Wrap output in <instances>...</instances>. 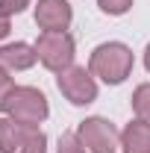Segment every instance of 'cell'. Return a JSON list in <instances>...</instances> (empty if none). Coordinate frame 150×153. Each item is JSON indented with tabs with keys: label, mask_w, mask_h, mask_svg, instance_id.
I'll return each instance as SVG.
<instances>
[{
	"label": "cell",
	"mask_w": 150,
	"mask_h": 153,
	"mask_svg": "<svg viewBox=\"0 0 150 153\" xmlns=\"http://www.w3.org/2000/svg\"><path fill=\"white\" fill-rule=\"evenodd\" d=\"M0 112L18 124H27V127H38L50 106H47V97L41 94L33 85H12L6 94L0 97Z\"/></svg>",
	"instance_id": "1"
},
{
	"label": "cell",
	"mask_w": 150,
	"mask_h": 153,
	"mask_svg": "<svg viewBox=\"0 0 150 153\" xmlns=\"http://www.w3.org/2000/svg\"><path fill=\"white\" fill-rule=\"evenodd\" d=\"M132 50L121 41H106V44H97L91 50V59H88V71L94 76H100L103 82L109 85H118L124 82L132 71Z\"/></svg>",
	"instance_id": "2"
},
{
	"label": "cell",
	"mask_w": 150,
	"mask_h": 153,
	"mask_svg": "<svg viewBox=\"0 0 150 153\" xmlns=\"http://www.w3.org/2000/svg\"><path fill=\"white\" fill-rule=\"evenodd\" d=\"M36 53L44 68L59 74V71L71 68V62H74V38L65 30L62 33H41L36 41Z\"/></svg>",
	"instance_id": "3"
},
{
	"label": "cell",
	"mask_w": 150,
	"mask_h": 153,
	"mask_svg": "<svg viewBox=\"0 0 150 153\" xmlns=\"http://www.w3.org/2000/svg\"><path fill=\"white\" fill-rule=\"evenodd\" d=\"M56 85L59 91L68 97L74 106H88L97 100V82H94V74L79 68V65H71L65 71H59L56 76Z\"/></svg>",
	"instance_id": "4"
},
{
	"label": "cell",
	"mask_w": 150,
	"mask_h": 153,
	"mask_svg": "<svg viewBox=\"0 0 150 153\" xmlns=\"http://www.w3.org/2000/svg\"><path fill=\"white\" fill-rule=\"evenodd\" d=\"M76 138L82 141V147L91 153H115L118 150V141H121V135L115 130L112 121H106V118H85L82 124H79V130H76Z\"/></svg>",
	"instance_id": "5"
},
{
	"label": "cell",
	"mask_w": 150,
	"mask_h": 153,
	"mask_svg": "<svg viewBox=\"0 0 150 153\" xmlns=\"http://www.w3.org/2000/svg\"><path fill=\"white\" fill-rule=\"evenodd\" d=\"M74 18L68 0H38L36 3V24L44 33H62Z\"/></svg>",
	"instance_id": "6"
},
{
	"label": "cell",
	"mask_w": 150,
	"mask_h": 153,
	"mask_svg": "<svg viewBox=\"0 0 150 153\" xmlns=\"http://www.w3.org/2000/svg\"><path fill=\"white\" fill-rule=\"evenodd\" d=\"M36 44H24V41H15V44H6L0 47V68L6 71H27L36 65Z\"/></svg>",
	"instance_id": "7"
},
{
	"label": "cell",
	"mask_w": 150,
	"mask_h": 153,
	"mask_svg": "<svg viewBox=\"0 0 150 153\" xmlns=\"http://www.w3.org/2000/svg\"><path fill=\"white\" fill-rule=\"evenodd\" d=\"M36 127H27V124H18V121H12V118H0V153H15L24 147V141H27V135L33 133Z\"/></svg>",
	"instance_id": "8"
},
{
	"label": "cell",
	"mask_w": 150,
	"mask_h": 153,
	"mask_svg": "<svg viewBox=\"0 0 150 153\" xmlns=\"http://www.w3.org/2000/svg\"><path fill=\"white\" fill-rule=\"evenodd\" d=\"M124 153H150V124L147 121H130L121 133Z\"/></svg>",
	"instance_id": "9"
},
{
	"label": "cell",
	"mask_w": 150,
	"mask_h": 153,
	"mask_svg": "<svg viewBox=\"0 0 150 153\" xmlns=\"http://www.w3.org/2000/svg\"><path fill=\"white\" fill-rule=\"evenodd\" d=\"M132 112L138 115V121H147L150 124V82L135 88V94H132Z\"/></svg>",
	"instance_id": "10"
},
{
	"label": "cell",
	"mask_w": 150,
	"mask_h": 153,
	"mask_svg": "<svg viewBox=\"0 0 150 153\" xmlns=\"http://www.w3.org/2000/svg\"><path fill=\"white\" fill-rule=\"evenodd\" d=\"M18 153H47V138H44V133H38V127H36L33 133L27 135V141H24V147Z\"/></svg>",
	"instance_id": "11"
},
{
	"label": "cell",
	"mask_w": 150,
	"mask_h": 153,
	"mask_svg": "<svg viewBox=\"0 0 150 153\" xmlns=\"http://www.w3.org/2000/svg\"><path fill=\"white\" fill-rule=\"evenodd\" d=\"M97 6H100L106 15H124V12H130L132 0H97Z\"/></svg>",
	"instance_id": "12"
},
{
	"label": "cell",
	"mask_w": 150,
	"mask_h": 153,
	"mask_svg": "<svg viewBox=\"0 0 150 153\" xmlns=\"http://www.w3.org/2000/svg\"><path fill=\"white\" fill-rule=\"evenodd\" d=\"M56 153H85V147H82V141H79L74 133H65L59 138V150Z\"/></svg>",
	"instance_id": "13"
},
{
	"label": "cell",
	"mask_w": 150,
	"mask_h": 153,
	"mask_svg": "<svg viewBox=\"0 0 150 153\" xmlns=\"http://www.w3.org/2000/svg\"><path fill=\"white\" fill-rule=\"evenodd\" d=\"M30 6V0H0V15H18V12H24Z\"/></svg>",
	"instance_id": "14"
},
{
	"label": "cell",
	"mask_w": 150,
	"mask_h": 153,
	"mask_svg": "<svg viewBox=\"0 0 150 153\" xmlns=\"http://www.w3.org/2000/svg\"><path fill=\"white\" fill-rule=\"evenodd\" d=\"M9 88H12V76H9V71H6V68H0V97L6 94Z\"/></svg>",
	"instance_id": "15"
},
{
	"label": "cell",
	"mask_w": 150,
	"mask_h": 153,
	"mask_svg": "<svg viewBox=\"0 0 150 153\" xmlns=\"http://www.w3.org/2000/svg\"><path fill=\"white\" fill-rule=\"evenodd\" d=\"M6 36H9V18L0 15V38H6Z\"/></svg>",
	"instance_id": "16"
},
{
	"label": "cell",
	"mask_w": 150,
	"mask_h": 153,
	"mask_svg": "<svg viewBox=\"0 0 150 153\" xmlns=\"http://www.w3.org/2000/svg\"><path fill=\"white\" fill-rule=\"evenodd\" d=\"M144 68L150 71V44H147V50H144Z\"/></svg>",
	"instance_id": "17"
}]
</instances>
